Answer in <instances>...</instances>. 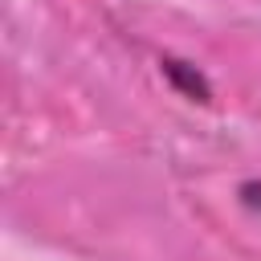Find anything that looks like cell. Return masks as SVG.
<instances>
[{"mask_svg": "<svg viewBox=\"0 0 261 261\" xmlns=\"http://www.w3.org/2000/svg\"><path fill=\"white\" fill-rule=\"evenodd\" d=\"M159 69H163V77H167L184 98H192V102H212V86H208V77H204L192 61L163 57V61H159Z\"/></svg>", "mask_w": 261, "mask_h": 261, "instance_id": "6da1fadb", "label": "cell"}, {"mask_svg": "<svg viewBox=\"0 0 261 261\" xmlns=\"http://www.w3.org/2000/svg\"><path fill=\"white\" fill-rule=\"evenodd\" d=\"M241 200H245L249 208H261V184H257V179H245V184H241Z\"/></svg>", "mask_w": 261, "mask_h": 261, "instance_id": "7a4b0ae2", "label": "cell"}]
</instances>
